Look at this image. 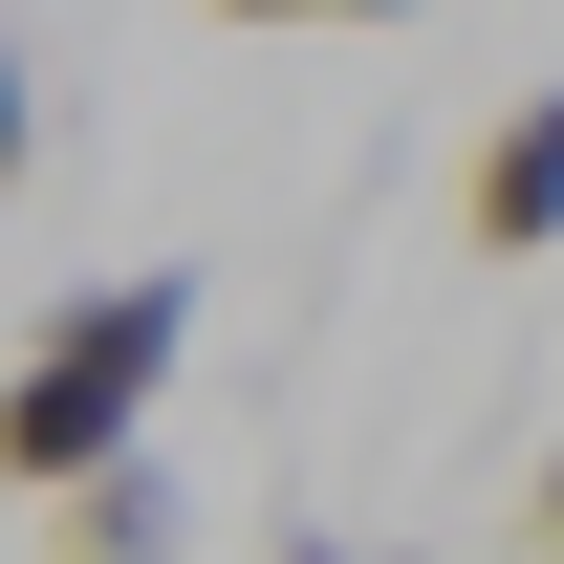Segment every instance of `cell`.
<instances>
[{
	"mask_svg": "<svg viewBox=\"0 0 564 564\" xmlns=\"http://www.w3.org/2000/svg\"><path fill=\"white\" fill-rule=\"evenodd\" d=\"M174 348H196V282L131 261V282H87V304H44L22 326V391H0V478L66 521L87 478H131L152 456V391H174Z\"/></svg>",
	"mask_w": 564,
	"mask_h": 564,
	"instance_id": "cell-1",
	"label": "cell"
},
{
	"mask_svg": "<svg viewBox=\"0 0 564 564\" xmlns=\"http://www.w3.org/2000/svg\"><path fill=\"white\" fill-rule=\"evenodd\" d=\"M456 239H478V261H543V239H564V87H521V109L478 131V174H456Z\"/></svg>",
	"mask_w": 564,
	"mask_h": 564,
	"instance_id": "cell-2",
	"label": "cell"
},
{
	"mask_svg": "<svg viewBox=\"0 0 564 564\" xmlns=\"http://www.w3.org/2000/svg\"><path fill=\"white\" fill-rule=\"evenodd\" d=\"M196 543V499H174V456H131V478H87L66 521H44V564H174Z\"/></svg>",
	"mask_w": 564,
	"mask_h": 564,
	"instance_id": "cell-3",
	"label": "cell"
},
{
	"mask_svg": "<svg viewBox=\"0 0 564 564\" xmlns=\"http://www.w3.org/2000/svg\"><path fill=\"white\" fill-rule=\"evenodd\" d=\"M217 22H413V0H217Z\"/></svg>",
	"mask_w": 564,
	"mask_h": 564,
	"instance_id": "cell-4",
	"label": "cell"
},
{
	"mask_svg": "<svg viewBox=\"0 0 564 564\" xmlns=\"http://www.w3.org/2000/svg\"><path fill=\"white\" fill-rule=\"evenodd\" d=\"M521 543H543V564H564V456H543V478H521Z\"/></svg>",
	"mask_w": 564,
	"mask_h": 564,
	"instance_id": "cell-5",
	"label": "cell"
},
{
	"mask_svg": "<svg viewBox=\"0 0 564 564\" xmlns=\"http://www.w3.org/2000/svg\"><path fill=\"white\" fill-rule=\"evenodd\" d=\"M282 564H391V543H282Z\"/></svg>",
	"mask_w": 564,
	"mask_h": 564,
	"instance_id": "cell-6",
	"label": "cell"
}]
</instances>
